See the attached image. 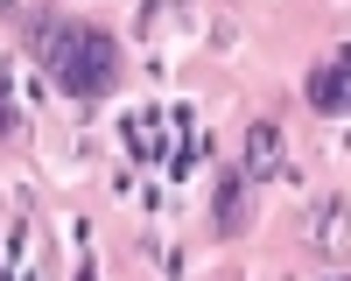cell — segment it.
I'll return each instance as SVG.
<instances>
[{
    "instance_id": "cell-3",
    "label": "cell",
    "mask_w": 351,
    "mask_h": 281,
    "mask_svg": "<svg viewBox=\"0 0 351 281\" xmlns=\"http://www.w3.org/2000/svg\"><path fill=\"white\" fill-rule=\"evenodd\" d=\"M281 169V127H246V176H274Z\"/></svg>"
},
{
    "instance_id": "cell-1",
    "label": "cell",
    "mask_w": 351,
    "mask_h": 281,
    "mask_svg": "<svg viewBox=\"0 0 351 281\" xmlns=\"http://www.w3.org/2000/svg\"><path fill=\"white\" fill-rule=\"evenodd\" d=\"M43 56H49L56 84H64V92H77V99L112 92V71H120L112 36H99V28H84V21H56V28H43Z\"/></svg>"
},
{
    "instance_id": "cell-2",
    "label": "cell",
    "mask_w": 351,
    "mask_h": 281,
    "mask_svg": "<svg viewBox=\"0 0 351 281\" xmlns=\"http://www.w3.org/2000/svg\"><path fill=\"white\" fill-rule=\"evenodd\" d=\"M344 84H351V71H344V49H337V64H324V71L309 77V106L316 112H344V99H351Z\"/></svg>"
},
{
    "instance_id": "cell-4",
    "label": "cell",
    "mask_w": 351,
    "mask_h": 281,
    "mask_svg": "<svg viewBox=\"0 0 351 281\" xmlns=\"http://www.w3.org/2000/svg\"><path fill=\"white\" fill-rule=\"evenodd\" d=\"M211 218H218V232H246V218H253V211H246V183H239V176H225V183H218Z\"/></svg>"
},
{
    "instance_id": "cell-5",
    "label": "cell",
    "mask_w": 351,
    "mask_h": 281,
    "mask_svg": "<svg viewBox=\"0 0 351 281\" xmlns=\"http://www.w3.org/2000/svg\"><path fill=\"white\" fill-rule=\"evenodd\" d=\"M316 239H324V246H344V197H330V204L316 211Z\"/></svg>"
}]
</instances>
